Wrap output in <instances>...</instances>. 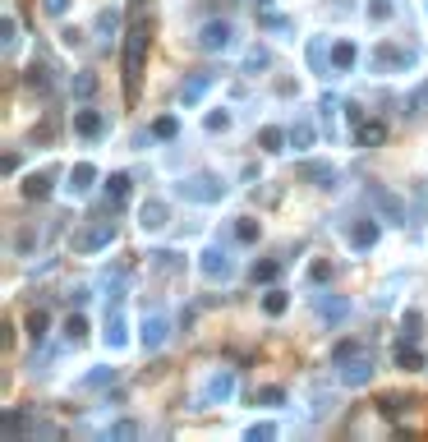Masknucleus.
Masks as SVG:
<instances>
[{
	"label": "nucleus",
	"instance_id": "nucleus-3",
	"mask_svg": "<svg viewBox=\"0 0 428 442\" xmlns=\"http://www.w3.org/2000/svg\"><path fill=\"white\" fill-rule=\"evenodd\" d=\"M198 46H203V51H226V46H230V23H226V19L203 23L198 28Z\"/></svg>",
	"mask_w": 428,
	"mask_h": 442
},
{
	"label": "nucleus",
	"instance_id": "nucleus-39",
	"mask_svg": "<svg viewBox=\"0 0 428 442\" xmlns=\"http://www.w3.org/2000/svg\"><path fill=\"white\" fill-rule=\"evenodd\" d=\"M258 401H262V406H277V401H281V387H262Z\"/></svg>",
	"mask_w": 428,
	"mask_h": 442
},
{
	"label": "nucleus",
	"instance_id": "nucleus-36",
	"mask_svg": "<svg viewBox=\"0 0 428 442\" xmlns=\"http://www.w3.org/2000/svg\"><path fill=\"white\" fill-rule=\"evenodd\" d=\"M226 125H230V111H212V115H208V130H212V134L226 130Z\"/></svg>",
	"mask_w": 428,
	"mask_h": 442
},
{
	"label": "nucleus",
	"instance_id": "nucleus-37",
	"mask_svg": "<svg viewBox=\"0 0 428 442\" xmlns=\"http://www.w3.org/2000/svg\"><path fill=\"white\" fill-rule=\"evenodd\" d=\"M323 60H327V56H323V42H309V65H314V70H323Z\"/></svg>",
	"mask_w": 428,
	"mask_h": 442
},
{
	"label": "nucleus",
	"instance_id": "nucleus-22",
	"mask_svg": "<svg viewBox=\"0 0 428 442\" xmlns=\"http://www.w3.org/2000/svg\"><path fill=\"white\" fill-rule=\"evenodd\" d=\"M106 194H111V203H124L129 199V175H111V180H106Z\"/></svg>",
	"mask_w": 428,
	"mask_h": 442
},
{
	"label": "nucleus",
	"instance_id": "nucleus-24",
	"mask_svg": "<svg viewBox=\"0 0 428 442\" xmlns=\"http://www.w3.org/2000/svg\"><path fill=\"white\" fill-rule=\"evenodd\" d=\"M355 355H364V346H359V341H341V346L332 350V364H350Z\"/></svg>",
	"mask_w": 428,
	"mask_h": 442
},
{
	"label": "nucleus",
	"instance_id": "nucleus-20",
	"mask_svg": "<svg viewBox=\"0 0 428 442\" xmlns=\"http://www.w3.org/2000/svg\"><path fill=\"white\" fill-rule=\"evenodd\" d=\"M355 60H359V51L350 42H336L332 46V65H336V70H355Z\"/></svg>",
	"mask_w": 428,
	"mask_h": 442
},
{
	"label": "nucleus",
	"instance_id": "nucleus-16",
	"mask_svg": "<svg viewBox=\"0 0 428 442\" xmlns=\"http://www.w3.org/2000/svg\"><path fill=\"white\" fill-rule=\"evenodd\" d=\"M382 139H387V125L382 120H359V143H364V147H378Z\"/></svg>",
	"mask_w": 428,
	"mask_h": 442
},
{
	"label": "nucleus",
	"instance_id": "nucleus-23",
	"mask_svg": "<svg viewBox=\"0 0 428 442\" xmlns=\"http://www.w3.org/2000/svg\"><path fill=\"white\" fill-rule=\"evenodd\" d=\"M46 327H51V318H46L42 309L28 313V337H33V341H42V337H46Z\"/></svg>",
	"mask_w": 428,
	"mask_h": 442
},
{
	"label": "nucleus",
	"instance_id": "nucleus-34",
	"mask_svg": "<svg viewBox=\"0 0 428 442\" xmlns=\"http://www.w3.org/2000/svg\"><path fill=\"white\" fill-rule=\"evenodd\" d=\"M97 28H102V33H115V28H120V14H111V9H102V19H97Z\"/></svg>",
	"mask_w": 428,
	"mask_h": 442
},
{
	"label": "nucleus",
	"instance_id": "nucleus-35",
	"mask_svg": "<svg viewBox=\"0 0 428 442\" xmlns=\"http://www.w3.org/2000/svg\"><path fill=\"white\" fill-rule=\"evenodd\" d=\"M245 70H267V51H249L245 56Z\"/></svg>",
	"mask_w": 428,
	"mask_h": 442
},
{
	"label": "nucleus",
	"instance_id": "nucleus-31",
	"mask_svg": "<svg viewBox=\"0 0 428 442\" xmlns=\"http://www.w3.org/2000/svg\"><path fill=\"white\" fill-rule=\"evenodd\" d=\"M277 272H281V263H258V268H254V286H258V281H262V286L277 281Z\"/></svg>",
	"mask_w": 428,
	"mask_h": 442
},
{
	"label": "nucleus",
	"instance_id": "nucleus-4",
	"mask_svg": "<svg viewBox=\"0 0 428 442\" xmlns=\"http://www.w3.org/2000/svg\"><path fill=\"white\" fill-rule=\"evenodd\" d=\"M373 65L378 70H410L414 65V51H405V46H392V42H382L373 51Z\"/></svg>",
	"mask_w": 428,
	"mask_h": 442
},
{
	"label": "nucleus",
	"instance_id": "nucleus-44",
	"mask_svg": "<svg viewBox=\"0 0 428 442\" xmlns=\"http://www.w3.org/2000/svg\"><path fill=\"white\" fill-rule=\"evenodd\" d=\"M65 5H70V0H46V9H51V14H65Z\"/></svg>",
	"mask_w": 428,
	"mask_h": 442
},
{
	"label": "nucleus",
	"instance_id": "nucleus-29",
	"mask_svg": "<svg viewBox=\"0 0 428 442\" xmlns=\"http://www.w3.org/2000/svg\"><path fill=\"white\" fill-rule=\"evenodd\" d=\"M258 143L267 147V152H281V143H290V134H281V130H262Z\"/></svg>",
	"mask_w": 428,
	"mask_h": 442
},
{
	"label": "nucleus",
	"instance_id": "nucleus-9",
	"mask_svg": "<svg viewBox=\"0 0 428 442\" xmlns=\"http://www.w3.org/2000/svg\"><path fill=\"white\" fill-rule=\"evenodd\" d=\"M203 277H208V281H226L230 277V258L221 249H208V253H203Z\"/></svg>",
	"mask_w": 428,
	"mask_h": 442
},
{
	"label": "nucleus",
	"instance_id": "nucleus-33",
	"mask_svg": "<svg viewBox=\"0 0 428 442\" xmlns=\"http://www.w3.org/2000/svg\"><path fill=\"white\" fill-rule=\"evenodd\" d=\"M74 93H79L83 102H87V97L97 93V78H92V74H79V78H74Z\"/></svg>",
	"mask_w": 428,
	"mask_h": 442
},
{
	"label": "nucleus",
	"instance_id": "nucleus-32",
	"mask_svg": "<svg viewBox=\"0 0 428 442\" xmlns=\"http://www.w3.org/2000/svg\"><path fill=\"white\" fill-rule=\"evenodd\" d=\"M327 277H332V263H327V258H318L314 268H309V281H314V286H323Z\"/></svg>",
	"mask_w": 428,
	"mask_h": 442
},
{
	"label": "nucleus",
	"instance_id": "nucleus-41",
	"mask_svg": "<svg viewBox=\"0 0 428 442\" xmlns=\"http://www.w3.org/2000/svg\"><path fill=\"white\" fill-rule=\"evenodd\" d=\"M272 433H277L272 424H254V428H249V438H254V442H258V438H272Z\"/></svg>",
	"mask_w": 428,
	"mask_h": 442
},
{
	"label": "nucleus",
	"instance_id": "nucleus-18",
	"mask_svg": "<svg viewBox=\"0 0 428 442\" xmlns=\"http://www.w3.org/2000/svg\"><path fill=\"white\" fill-rule=\"evenodd\" d=\"M230 391H235V378H230V373H212L208 396H212V401H230Z\"/></svg>",
	"mask_w": 428,
	"mask_h": 442
},
{
	"label": "nucleus",
	"instance_id": "nucleus-21",
	"mask_svg": "<svg viewBox=\"0 0 428 442\" xmlns=\"http://www.w3.org/2000/svg\"><path fill=\"white\" fill-rule=\"evenodd\" d=\"M65 337H70L74 346L87 337V318H83V313H70V318H65Z\"/></svg>",
	"mask_w": 428,
	"mask_h": 442
},
{
	"label": "nucleus",
	"instance_id": "nucleus-25",
	"mask_svg": "<svg viewBox=\"0 0 428 442\" xmlns=\"http://www.w3.org/2000/svg\"><path fill=\"white\" fill-rule=\"evenodd\" d=\"M258 231H262V226H258L254 217H240V226H235V240H240V244H254V240H258Z\"/></svg>",
	"mask_w": 428,
	"mask_h": 442
},
{
	"label": "nucleus",
	"instance_id": "nucleus-42",
	"mask_svg": "<svg viewBox=\"0 0 428 442\" xmlns=\"http://www.w3.org/2000/svg\"><path fill=\"white\" fill-rule=\"evenodd\" d=\"M410 106H428V83L414 88V97H410Z\"/></svg>",
	"mask_w": 428,
	"mask_h": 442
},
{
	"label": "nucleus",
	"instance_id": "nucleus-43",
	"mask_svg": "<svg viewBox=\"0 0 428 442\" xmlns=\"http://www.w3.org/2000/svg\"><path fill=\"white\" fill-rule=\"evenodd\" d=\"M60 37H65V46H79V42H83V33H79V28H65Z\"/></svg>",
	"mask_w": 428,
	"mask_h": 442
},
{
	"label": "nucleus",
	"instance_id": "nucleus-17",
	"mask_svg": "<svg viewBox=\"0 0 428 442\" xmlns=\"http://www.w3.org/2000/svg\"><path fill=\"white\" fill-rule=\"evenodd\" d=\"M286 309H290V295L286 290H267V295H262V313H267V318H281Z\"/></svg>",
	"mask_w": 428,
	"mask_h": 442
},
{
	"label": "nucleus",
	"instance_id": "nucleus-5",
	"mask_svg": "<svg viewBox=\"0 0 428 442\" xmlns=\"http://www.w3.org/2000/svg\"><path fill=\"white\" fill-rule=\"evenodd\" d=\"M111 240H115V221H97L87 235H79V240H74V249H79V253H97V249H106Z\"/></svg>",
	"mask_w": 428,
	"mask_h": 442
},
{
	"label": "nucleus",
	"instance_id": "nucleus-12",
	"mask_svg": "<svg viewBox=\"0 0 428 442\" xmlns=\"http://www.w3.org/2000/svg\"><path fill=\"white\" fill-rule=\"evenodd\" d=\"M92 180H97V166H92V162H79V166L70 171V189H74V194H87V189H92Z\"/></svg>",
	"mask_w": 428,
	"mask_h": 442
},
{
	"label": "nucleus",
	"instance_id": "nucleus-6",
	"mask_svg": "<svg viewBox=\"0 0 428 442\" xmlns=\"http://www.w3.org/2000/svg\"><path fill=\"white\" fill-rule=\"evenodd\" d=\"M368 199L382 208V217H392L396 226H405V208H401V199H396V194H387L382 184H368Z\"/></svg>",
	"mask_w": 428,
	"mask_h": 442
},
{
	"label": "nucleus",
	"instance_id": "nucleus-30",
	"mask_svg": "<svg viewBox=\"0 0 428 442\" xmlns=\"http://www.w3.org/2000/svg\"><path fill=\"white\" fill-rule=\"evenodd\" d=\"M175 130H180V120H175V115H161V120L152 125V134H157V139H175Z\"/></svg>",
	"mask_w": 428,
	"mask_h": 442
},
{
	"label": "nucleus",
	"instance_id": "nucleus-8",
	"mask_svg": "<svg viewBox=\"0 0 428 442\" xmlns=\"http://www.w3.org/2000/svg\"><path fill=\"white\" fill-rule=\"evenodd\" d=\"M74 134H83V139H102V134H106V120L92 111V106H83V111H74Z\"/></svg>",
	"mask_w": 428,
	"mask_h": 442
},
{
	"label": "nucleus",
	"instance_id": "nucleus-1",
	"mask_svg": "<svg viewBox=\"0 0 428 442\" xmlns=\"http://www.w3.org/2000/svg\"><path fill=\"white\" fill-rule=\"evenodd\" d=\"M143 56H148V23H134L129 37H124V83H129V93L139 88Z\"/></svg>",
	"mask_w": 428,
	"mask_h": 442
},
{
	"label": "nucleus",
	"instance_id": "nucleus-10",
	"mask_svg": "<svg viewBox=\"0 0 428 442\" xmlns=\"http://www.w3.org/2000/svg\"><path fill=\"white\" fill-rule=\"evenodd\" d=\"M341 378H346V387H364V382L373 378V359H368V355H355V359L346 364Z\"/></svg>",
	"mask_w": 428,
	"mask_h": 442
},
{
	"label": "nucleus",
	"instance_id": "nucleus-15",
	"mask_svg": "<svg viewBox=\"0 0 428 442\" xmlns=\"http://www.w3.org/2000/svg\"><path fill=\"white\" fill-rule=\"evenodd\" d=\"M396 364L401 369H424V355H419V346H414V337H405L401 346H396Z\"/></svg>",
	"mask_w": 428,
	"mask_h": 442
},
{
	"label": "nucleus",
	"instance_id": "nucleus-13",
	"mask_svg": "<svg viewBox=\"0 0 428 442\" xmlns=\"http://www.w3.org/2000/svg\"><path fill=\"white\" fill-rule=\"evenodd\" d=\"M139 341L148 350H157L161 341H166V318H148V322H143V332H139Z\"/></svg>",
	"mask_w": 428,
	"mask_h": 442
},
{
	"label": "nucleus",
	"instance_id": "nucleus-2",
	"mask_svg": "<svg viewBox=\"0 0 428 442\" xmlns=\"http://www.w3.org/2000/svg\"><path fill=\"white\" fill-rule=\"evenodd\" d=\"M180 194L189 203H217V199H226V184H221L217 175H193V180L180 184Z\"/></svg>",
	"mask_w": 428,
	"mask_h": 442
},
{
	"label": "nucleus",
	"instance_id": "nucleus-28",
	"mask_svg": "<svg viewBox=\"0 0 428 442\" xmlns=\"http://www.w3.org/2000/svg\"><path fill=\"white\" fill-rule=\"evenodd\" d=\"M309 143H314V125H295V130H290V147H295V152H304Z\"/></svg>",
	"mask_w": 428,
	"mask_h": 442
},
{
	"label": "nucleus",
	"instance_id": "nucleus-38",
	"mask_svg": "<svg viewBox=\"0 0 428 442\" xmlns=\"http://www.w3.org/2000/svg\"><path fill=\"white\" fill-rule=\"evenodd\" d=\"M33 240H37V235H33V231H18V240H14V249H18V253H28V249H33Z\"/></svg>",
	"mask_w": 428,
	"mask_h": 442
},
{
	"label": "nucleus",
	"instance_id": "nucleus-26",
	"mask_svg": "<svg viewBox=\"0 0 428 442\" xmlns=\"http://www.w3.org/2000/svg\"><path fill=\"white\" fill-rule=\"evenodd\" d=\"M46 194H51L46 175H28V184H23V199H46Z\"/></svg>",
	"mask_w": 428,
	"mask_h": 442
},
{
	"label": "nucleus",
	"instance_id": "nucleus-14",
	"mask_svg": "<svg viewBox=\"0 0 428 442\" xmlns=\"http://www.w3.org/2000/svg\"><path fill=\"white\" fill-rule=\"evenodd\" d=\"M208 88H212V78H208V74H193V78H189V83H184V88H180V102H184V106H193V102H203V93H208Z\"/></svg>",
	"mask_w": 428,
	"mask_h": 442
},
{
	"label": "nucleus",
	"instance_id": "nucleus-11",
	"mask_svg": "<svg viewBox=\"0 0 428 442\" xmlns=\"http://www.w3.org/2000/svg\"><path fill=\"white\" fill-rule=\"evenodd\" d=\"M350 244H355L359 253H364V249H373V244H378V221H373V217H364V221L355 226V231H350Z\"/></svg>",
	"mask_w": 428,
	"mask_h": 442
},
{
	"label": "nucleus",
	"instance_id": "nucleus-19",
	"mask_svg": "<svg viewBox=\"0 0 428 442\" xmlns=\"http://www.w3.org/2000/svg\"><path fill=\"white\" fill-rule=\"evenodd\" d=\"M124 341H129V337H124V318H120V313H111V318H106V346L124 350Z\"/></svg>",
	"mask_w": 428,
	"mask_h": 442
},
{
	"label": "nucleus",
	"instance_id": "nucleus-27",
	"mask_svg": "<svg viewBox=\"0 0 428 442\" xmlns=\"http://www.w3.org/2000/svg\"><path fill=\"white\" fill-rule=\"evenodd\" d=\"M392 14H396L392 0H368V19H373V23H387Z\"/></svg>",
	"mask_w": 428,
	"mask_h": 442
},
{
	"label": "nucleus",
	"instance_id": "nucleus-40",
	"mask_svg": "<svg viewBox=\"0 0 428 442\" xmlns=\"http://www.w3.org/2000/svg\"><path fill=\"white\" fill-rule=\"evenodd\" d=\"M134 433H139V428H134L129 419H124V424H115V428H111V438H134Z\"/></svg>",
	"mask_w": 428,
	"mask_h": 442
},
{
	"label": "nucleus",
	"instance_id": "nucleus-7",
	"mask_svg": "<svg viewBox=\"0 0 428 442\" xmlns=\"http://www.w3.org/2000/svg\"><path fill=\"white\" fill-rule=\"evenodd\" d=\"M166 221H171V208H166L161 199H148V203L139 208V226H143V231H161Z\"/></svg>",
	"mask_w": 428,
	"mask_h": 442
}]
</instances>
